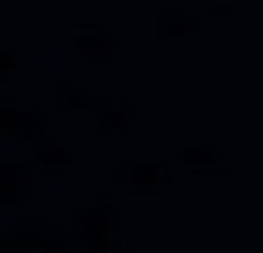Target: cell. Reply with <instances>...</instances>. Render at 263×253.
<instances>
[{"label":"cell","mask_w":263,"mask_h":253,"mask_svg":"<svg viewBox=\"0 0 263 253\" xmlns=\"http://www.w3.org/2000/svg\"><path fill=\"white\" fill-rule=\"evenodd\" d=\"M64 219L73 224L78 248H88V253H107V248H117V224H122V219L112 215V205H103V200L83 195V200H73V205H68Z\"/></svg>","instance_id":"6da1fadb"},{"label":"cell","mask_w":263,"mask_h":253,"mask_svg":"<svg viewBox=\"0 0 263 253\" xmlns=\"http://www.w3.org/2000/svg\"><path fill=\"white\" fill-rule=\"evenodd\" d=\"M44 185H49V176L34 156H0V205H5V215L25 209L29 200H39Z\"/></svg>","instance_id":"7a4b0ae2"},{"label":"cell","mask_w":263,"mask_h":253,"mask_svg":"<svg viewBox=\"0 0 263 253\" xmlns=\"http://www.w3.org/2000/svg\"><path fill=\"white\" fill-rule=\"evenodd\" d=\"M54 112L59 107L49 103L44 93L39 98H15L10 93V103L0 107V137H29L34 141V137H44V131L54 127Z\"/></svg>","instance_id":"3957f363"},{"label":"cell","mask_w":263,"mask_h":253,"mask_svg":"<svg viewBox=\"0 0 263 253\" xmlns=\"http://www.w3.org/2000/svg\"><path fill=\"white\" fill-rule=\"evenodd\" d=\"M122 195L146 200V205H166V195H171L166 161H161V156H127V166H122Z\"/></svg>","instance_id":"277c9868"},{"label":"cell","mask_w":263,"mask_h":253,"mask_svg":"<svg viewBox=\"0 0 263 253\" xmlns=\"http://www.w3.org/2000/svg\"><path fill=\"white\" fill-rule=\"evenodd\" d=\"M200 15L195 10H171L166 20H161V49H166L171 59H195L200 54Z\"/></svg>","instance_id":"5b68a950"},{"label":"cell","mask_w":263,"mask_h":253,"mask_svg":"<svg viewBox=\"0 0 263 253\" xmlns=\"http://www.w3.org/2000/svg\"><path fill=\"white\" fill-rule=\"evenodd\" d=\"M137 122H141V117H137V103H132V98L127 93H103V103H98V117H93V127H98V137H103V141H127L132 137V131H137Z\"/></svg>","instance_id":"8992f818"},{"label":"cell","mask_w":263,"mask_h":253,"mask_svg":"<svg viewBox=\"0 0 263 253\" xmlns=\"http://www.w3.org/2000/svg\"><path fill=\"white\" fill-rule=\"evenodd\" d=\"M68 49H73V54H93V59L122 54V34H117L107 20H88V25H73V29H68Z\"/></svg>","instance_id":"52a82bcc"},{"label":"cell","mask_w":263,"mask_h":253,"mask_svg":"<svg viewBox=\"0 0 263 253\" xmlns=\"http://www.w3.org/2000/svg\"><path fill=\"white\" fill-rule=\"evenodd\" d=\"M34 253H83V248H78V234L68 219H49L44 229H34Z\"/></svg>","instance_id":"ba28073f"},{"label":"cell","mask_w":263,"mask_h":253,"mask_svg":"<svg viewBox=\"0 0 263 253\" xmlns=\"http://www.w3.org/2000/svg\"><path fill=\"white\" fill-rule=\"evenodd\" d=\"M180 156L190 161V170H195V176H205V170H229V161L219 156L210 141H185V146H180Z\"/></svg>","instance_id":"9c48e42d"},{"label":"cell","mask_w":263,"mask_h":253,"mask_svg":"<svg viewBox=\"0 0 263 253\" xmlns=\"http://www.w3.org/2000/svg\"><path fill=\"white\" fill-rule=\"evenodd\" d=\"M25 78H34V64H29L20 49H10V54H5V68H0V88H5V93H20Z\"/></svg>","instance_id":"30bf717a"},{"label":"cell","mask_w":263,"mask_h":253,"mask_svg":"<svg viewBox=\"0 0 263 253\" xmlns=\"http://www.w3.org/2000/svg\"><path fill=\"white\" fill-rule=\"evenodd\" d=\"M0 253H34V234H25L20 224H5V234H0Z\"/></svg>","instance_id":"8fae6325"},{"label":"cell","mask_w":263,"mask_h":253,"mask_svg":"<svg viewBox=\"0 0 263 253\" xmlns=\"http://www.w3.org/2000/svg\"><path fill=\"white\" fill-rule=\"evenodd\" d=\"M205 10H210V15H229V10H234V0H205Z\"/></svg>","instance_id":"7c38bea8"}]
</instances>
